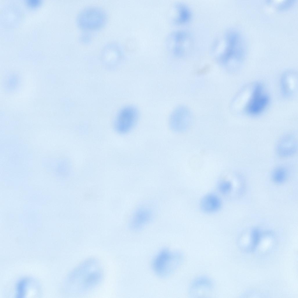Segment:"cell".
I'll list each match as a JSON object with an SVG mask.
<instances>
[{
  "label": "cell",
  "instance_id": "9a60e30c",
  "mask_svg": "<svg viewBox=\"0 0 298 298\" xmlns=\"http://www.w3.org/2000/svg\"><path fill=\"white\" fill-rule=\"evenodd\" d=\"M207 69H208V68H204V69H203L200 70L198 72V73H199V74H202V73H205V72H206L207 71Z\"/></svg>",
  "mask_w": 298,
  "mask_h": 298
},
{
  "label": "cell",
  "instance_id": "6da1fadb",
  "mask_svg": "<svg viewBox=\"0 0 298 298\" xmlns=\"http://www.w3.org/2000/svg\"><path fill=\"white\" fill-rule=\"evenodd\" d=\"M102 278V271L98 261L89 259L79 265L69 273L65 281V289L72 294L86 293L97 286Z\"/></svg>",
  "mask_w": 298,
  "mask_h": 298
},
{
  "label": "cell",
  "instance_id": "7c38bea8",
  "mask_svg": "<svg viewBox=\"0 0 298 298\" xmlns=\"http://www.w3.org/2000/svg\"><path fill=\"white\" fill-rule=\"evenodd\" d=\"M148 213H147L146 211H140L139 213H137L134 217V220L135 223H137V224H142L144 222L147 221L148 218Z\"/></svg>",
  "mask_w": 298,
  "mask_h": 298
},
{
  "label": "cell",
  "instance_id": "4fadbf2b",
  "mask_svg": "<svg viewBox=\"0 0 298 298\" xmlns=\"http://www.w3.org/2000/svg\"><path fill=\"white\" fill-rule=\"evenodd\" d=\"M219 191L223 194L228 193L231 190L232 185L228 181H224L221 182L219 185Z\"/></svg>",
  "mask_w": 298,
  "mask_h": 298
},
{
  "label": "cell",
  "instance_id": "277c9868",
  "mask_svg": "<svg viewBox=\"0 0 298 298\" xmlns=\"http://www.w3.org/2000/svg\"><path fill=\"white\" fill-rule=\"evenodd\" d=\"M137 109L133 106H128L119 111L114 123L116 131L120 134L130 132L134 127L139 118Z\"/></svg>",
  "mask_w": 298,
  "mask_h": 298
},
{
  "label": "cell",
  "instance_id": "ba28073f",
  "mask_svg": "<svg viewBox=\"0 0 298 298\" xmlns=\"http://www.w3.org/2000/svg\"><path fill=\"white\" fill-rule=\"evenodd\" d=\"M281 87L284 97H290L293 96L297 88V76L296 72L292 71L284 72L281 78Z\"/></svg>",
  "mask_w": 298,
  "mask_h": 298
},
{
  "label": "cell",
  "instance_id": "7a4b0ae2",
  "mask_svg": "<svg viewBox=\"0 0 298 298\" xmlns=\"http://www.w3.org/2000/svg\"><path fill=\"white\" fill-rule=\"evenodd\" d=\"M106 19V14L103 10L96 7H90L81 11L79 15L77 22L81 28L91 30L103 26Z\"/></svg>",
  "mask_w": 298,
  "mask_h": 298
},
{
  "label": "cell",
  "instance_id": "5bb4252c",
  "mask_svg": "<svg viewBox=\"0 0 298 298\" xmlns=\"http://www.w3.org/2000/svg\"><path fill=\"white\" fill-rule=\"evenodd\" d=\"M260 238V234L257 229L254 230L252 233V249H253L257 246Z\"/></svg>",
  "mask_w": 298,
  "mask_h": 298
},
{
  "label": "cell",
  "instance_id": "8fae6325",
  "mask_svg": "<svg viewBox=\"0 0 298 298\" xmlns=\"http://www.w3.org/2000/svg\"><path fill=\"white\" fill-rule=\"evenodd\" d=\"M273 180L277 183H281L285 179L287 175V171L285 168L279 166L274 168L272 173Z\"/></svg>",
  "mask_w": 298,
  "mask_h": 298
},
{
  "label": "cell",
  "instance_id": "5b68a950",
  "mask_svg": "<svg viewBox=\"0 0 298 298\" xmlns=\"http://www.w3.org/2000/svg\"><path fill=\"white\" fill-rule=\"evenodd\" d=\"M269 102V97L264 92L262 86L257 83L252 88L245 106V111L252 115L258 114L266 107Z\"/></svg>",
  "mask_w": 298,
  "mask_h": 298
},
{
  "label": "cell",
  "instance_id": "8992f818",
  "mask_svg": "<svg viewBox=\"0 0 298 298\" xmlns=\"http://www.w3.org/2000/svg\"><path fill=\"white\" fill-rule=\"evenodd\" d=\"M239 36L231 32L226 37L224 50L221 56V61L227 62L232 60L240 61L244 56V46Z\"/></svg>",
  "mask_w": 298,
  "mask_h": 298
},
{
  "label": "cell",
  "instance_id": "52a82bcc",
  "mask_svg": "<svg viewBox=\"0 0 298 298\" xmlns=\"http://www.w3.org/2000/svg\"><path fill=\"white\" fill-rule=\"evenodd\" d=\"M297 148V140L293 135L286 134L278 141L276 146V152L280 157H286L295 154Z\"/></svg>",
  "mask_w": 298,
  "mask_h": 298
},
{
  "label": "cell",
  "instance_id": "9c48e42d",
  "mask_svg": "<svg viewBox=\"0 0 298 298\" xmlns=\"http://www.w3.org/2000/svg\"><path fill=\"white\" fill-rule=\"evenodd\" d=\"M221 205L220 198L213 194H209L205 196L201 203L202 210L207 213H212L218 210Z\"/></svg>",
  "mask_w": 298,
  "mask_h": 298
},
{
  "label": "cell",
  "instance_id": "30bf717a",
  "mask_svg": "<svg viewBox=\"0 0 298 298\" xmlns=\"http://www.w3.org/2000/svg\"><path fill=\"white\" fill-rule=\"evenodd\" d=\"M178 15L176 21L179 23L187 22L190 18V11L186 6L183 4L178 5L177 6Z\"/></svg>",
  "mask_w": 298,
  "mask_h": 298
},
{
  "label": "cell",
  "instance_id": "3957f363",
  "mask_svg": "<svg viewBox=\"0 0 298 298\" xmlns=\"http://www.w3.org/2000/svg\"><path fill=\"white\" fill-rule=\"evenodd\" d=\"M176 254L168 249L160 251L155 258L152 263L154 272L158 276L166 277L172 272L177 263Z\"/></svg>",
  "mask_w": 298,
  "mask_h": 298
}]
</instances>
